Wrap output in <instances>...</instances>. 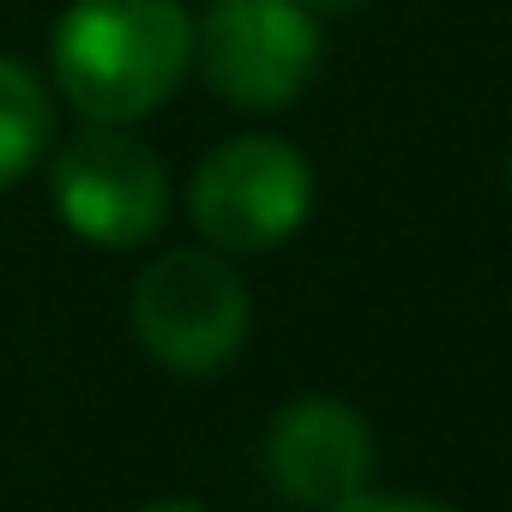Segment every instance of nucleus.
Returning <instances> with one entry per match:
<instances>
[{
	"label": "nucleus",
	"mask_w": 512,
	"mask_h": 512,
	"mask_svg": "<svg viewBox=\"0 0 512 512\" xmlns=\"http://www.w3.org/2000/svg\"><path fill=\"white\" fill-rule=\"evenodd\" d=\"M49 73L73 115L133 127L193 73V13L181 0H73L49 31Z\"/></svg>",
	"instance_id": "f257e3e1"
},
{
	"label": "nucleus",
	"mask_w": 512,
	"mask_h": 512,
	"mask_svg": "<svg viewBox=\"0 0 512 512\" xmlns=\"http://www.w3.org/2000/svg\"><path fill=\"white\" fill-rule=\"evenodd\" d=\"M326 61V31L302 0H211L193 19L199 79L247 115L290 109Z\"/></svg>",
	"instance_id": "f03ea898"
},
{
	"label": "nucleus",
	"mask_w": 512,
	"mask_h": 512,
	"mask_svg": "<svg viewBox=\"0 0 512 512\" xmlns=\"http://www.w3.org/2000/svg\"><path fill=\"white\" fill-rule=\"evenodd\" d=\"M253 326L247 284L217 247H169L133 284V338L169 374H223Z\"/></svg>",
	"instance_id": "7ed1b4c3"
},
{
	"label": "nucleus",
	"mask_w": 512,
	"mask_h": 512,
	"mask_svg": "<svg viewBox=\"0 0 512 512\" xmlns=\"http://www.w3.org/2000/svg\"><path fill=\"white\" fill-rule=\"evenodd\" d=\"M314 211V163L278 133L211 145L187 181V217L217 253H272Z\"/></svg>",
	"instance_id": "20e7f679"
},
{
	"label": "nucleus",
	"mask_w": 512,
	"mask_h": 512,
	"mask_svg": "<svg viewBox=\"0 0 512 512\" xmlns=\"http://www.w3.org/2000/svg\"><path fill=\"white\" fill-rule=\"evenodd\" d=\"M55 217L91 247H139L169 223L163 157L115 121H85L49 163Z\"/></svg>",
	"instance_id": "39448f33"
},
{
	"label": "nucleus",
	"mask_w": 512,
	"mask_h": 512,
	"mask_svg": "<svg viewBox=\"0 0 512 512\" xmlns=\"http://www.w3.org/2000/svg\"><path fill=\"white\" fill-rule=\"evenodd\" d=\"M266 470L290 506H338L368 488L374 476V434L362 410L338 398H296L272 416L266 434Z\"/></svg>",
	"instance_id": "423d86ee"
},
{
	"label": "nucleus",
	"mask_w": 512,
	"mask_h": 512,
	"mask_svg": "<svg viewBox=\"0 0 512 512\" xmlns=\"http://www.w3.org/2000/svg\"><path fill=\"white\" fill-rule=\"evenodd\" d=\"M55 145V97L37 67L0 55V193L19 187Z\"/></svg>",
	"instance_id": "0eeeda50"
},
{
	"label": "nucleus",
	"mask_w": 512,
	"mask_h": 512,
	"mask_svg": "<svg viewBox=\"0 0 512 512\" xmlns=\"http://www.w3.org/2000/svg\"><path fill=\"white\" fill-rule=\"evenodd\" d=\"M326 512H458V506H440V500H422V494H368L362 488V494H350Z\"/></svg>",
	"instance_id": "6e6552de"
},
{
	"label": "nucleus",
	"mask_w": 512,
	"mask_h": 512,
	"mask_svg": "<svg viewBox=\"0 0 512 512\" xmlns=\"http://www.w3.org/2000/svg\"><path fill=\"white\" fill-rule=\"evenodd\" d=\"M302 7H308L314 19H344V13H362L368 0H302Z\"/></svg>",
	"instance_id": "1a4fd4ad"
},
{
	"label": "nucleus",
	"mask_w": 512,
	"mask_h": 512,
	"mask_svg": "<svg viewBox=\"0 0 512 512\" xmlns=\"http://www.w3.org/2000/svg\"><path fill=\"white\" fill-rule=\"evenodd\" d=\"M145 512H211V506H199V500H157V506H145Z\"/></svg>",
	"instance_id": "9d476101"
},
{
	"label": "nucleus",
	"mask_w": 512,
	"mask_h": 512,
	"mask_svg": "<svg viewBox=\"0 0 512 512\" xmlns=\"http://www.w3.org/2000/svg\"><path fill=\"white\" fill-rule=\"evenodd\" d=\"M506 175H512V157H506Z\"/></svg>",
	"instance_id": "9b49d317"
}]
</instances>
